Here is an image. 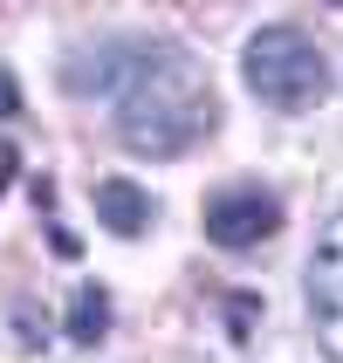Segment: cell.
Listing matches in <instances>:
<instances>
[{
	"label": "cell",
	"instance_id": "9c48e42d",
	"mask_svg": "<svg viewBox=\"0 0 343 363\" xmlns=\"http://www.w3.org/2000/svg\"><path fill=\"white\" fill-rule=\"evenodd\" d=\"M14 164H21V158H14V144H0V185H14Z\"/></svg>",
	"mask_w": 343,
	"mask_h": 363
},
{
	"label": "cell",
	"instance_id": "5b68a950",
	"mask_svg": "<svg viewBox=\"0 0 343 363\" xmlns=\"http://www.w3.org/2000/svg\"><path fill=\"white\" fill-rule=\"evenodd\" d=\"M97 220L117 240H138L144 226H151V192H138L131 179H97Z\"/></svg>",
	"mask_w": 343,
	"mask_h": 363
},
{
	"label": "cell",
	"instance_id": "277c9868",
	"mask_svg": "<svg viewBox=\"0 0 343 363\" xmlns=\"http://www.w3.org/2000/svg\"><path fill=\"white\" fill-rule=\"evenodd\" d=\"M275 226H282V199L261 192V185H234V192H213V199H206V240L227 247V254L261 247Z\"/></svg>",
	"mask_w": 343,
	"mask_h": 363
},
{
	"label": "cell",
	"instance_id": "52a82bcc",
	"mask_svg": "<svg viewBox=\"0 0 343 363\" xmlns=\"http://www.w3.org/2000/svg\"><path fill=\"white\" fill-rule=\"evenodd\" d=\"M254 315H261V308H254V295H234V302H227V323H234V336H254Z\"/></svg>",
	"mask_w": 343,
	"mask_h": 363
},
{
	"label": "cell",
	"instance_id": "7a4b0ae2",
	"mask_svg": "<svg viewBox=\"0 0 343 363\" xmlns=\"http://www.w3.org/2000/svg\"><path fill=\"white\" fill-rule=\"evenodd\" d=\"M241 76L268 110H309L330 89V62L316 55V41L303 28H261L241 55Z\"/></svg>",
	"mask_w": 343,
	"mask_h": 363
},
{
	"label": "cell",
	"instance_id": "3957f363",
	"mask_svg": "<svg viewBox=\"0 0 343 363\" xmlns=\"http://www.w3.org/2000/svg\"><path fill=\"white\" fill-rule=\"evenodd\" d=\"M309 323H316V343L343 357V206L309 247Z\"/></svg>",
	"mask_w": 343,
	"mask_h": 363
},
{
	"label": "cell",
	"instance_id": "6da1fadb",
	"mask_svg": "<svg viewBox=\"0 0 343 363\" xmlns=\"http://www.w3.org/2000/svg\"><path fill=\"white\" fill-rule=\"evenodd\" d=\"M69 89H103L117 103V138L138 158H179L220 117L206 69L172 41H117L97 62H76Z\"/></svg>",
	"mask_w": 343,
	"mask_h": 363
},
{
	"label": "cell",
	"instance_id": "ba28073f",
	"mask_svg": "<svg viewBox=\"0 0 343 363\" xmlns=\"http://www.w3.org/2000/svg\"><path fill=\"white\" fill-rule=\"evenodd\" d=\"M0 117H21V89H14L7 69H0Z\"/></svg>",
	"mask_w": 343,
	"mask_h": 363
},
{
	"label": "cell",
	"instance_id": "8992f818",
	"mask_svg": "<svg viewBox=\"0 0 343 363\" xmlns=\"http://www.w3.org/2000/svg\"><path fill=\"white\" fill-rule=\"evenodd\" d=\"M110 336V295H103L97 281H82L76 295H69V343H103Z\"/></svg>",
	"mask_w": 343,
	"mask_h": 363
}]
</instances>
